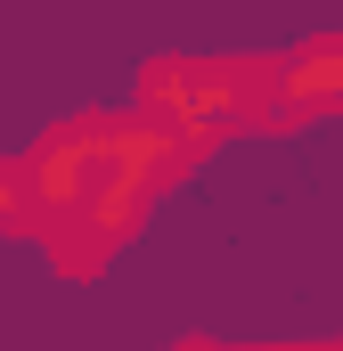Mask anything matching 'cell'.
<instances>
[{"label":"cell","instance_id":"obj_1","mask_svg":"<svg viewBox=\"0 0 343 351\" xmlns=\"http://www.w3.org/2000/svg\"><path fill=\"white\" fill-rule=\"evenodd\" d=\"M98 180H106V114H74V123L41 131L33 156L16 164V188H25V204H33L41 229H49L58 213H74Z\"/></svg>","mask_w":343,"mask_h":351},{"label":"cell","instance_id":"obj_2","mask_svg":"<svg viewBox=\"0 0 343 351\" xmlns=\"http://www.w3.org/2000/svg\"><path fill=\"white\" fill-rule=\"evenodd\" d=\"M139 106L180 131H237V66L229 58H147L139 66Z\"/></svg>","mask_w":343,"mask_h":351},{"label":"cell","instance_id":"obj_3","mask_svg":"<svg viewBox=\"0 0 343 351\" xmlns=\"http://www.w3.org/2000/svg\"><path fill=\"white\" fill-rule=\"evenodd\" d=\"M213 156V131H180V123H164V114H106V172L131 180V188H172L180 172H196Z\"/></svg>","mask_w":343,"mask_h":351},{"label":"cell","instance_id":"obj_4","mask_svg":"<svg viewBox=\"0 0 343 351\" xmlns=\"http://www.w3.org/2000/svg\"><path fill=\"white\" fill-rule=\"evenodd\" d=\"M278 66H286V90H294L303 114H343V33L303 41V49L278 58Z\"/></svg>","mask_w":343,"mask_h":351},{"label":"cell","instance_id":"obj_5","mask_svg":"<svg viewBox=\"0 0 343 351\" xmlns=\"http://www.w3.org/2000/svg\"><path fill=\"white\" fill-rule=\"evenodd\" d=\"M303 106L286 90V66L278 58H246L237 66V131H294Z\"/></svg>","mask_w":343,"mask_h":351},{"label":"cell","instance_id":"obj_6","mask_svg":"<svg viewBox=\"0 0 343 351\" xmlns=\"http://www.w3.org/2000/svg\"><path fill=\"white\" fill-rule=\"evenodd\" d=\"M0 229H41L33 204H25V188H16V164H0Z\"/></svg>","mask_w":343,"mask_h":351}]
</instances>
